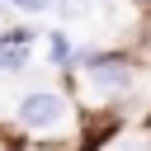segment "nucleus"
Segmentation results:
<instances>
[{"instance_id":"1","label":"nucleus","mask_w":151,"mask_h":151,"mask_svg":"<svg viewBox=\"0 0 151 151\" xmlns=\"http://www.w3.org/2000/svg\"><path fill=\"white\" fill-rule=\"evenodd\" d=\"M71 61L85 66L80 90H85V99H94V104H109V99H118V94L132 90V61L118 57V52H80V57H71Z\"/></svg>"},{"instance_id":"2","label":"nucleus","mask_w":151,"mask_h":151,"mask_svg":"<svg viewBox=\"0 0 151 151\" xmlns=\"http://www.w3.org/2000/svg\"><path fill=\"white\" fill-rule=\"evenodd\" d=\"M71 99L57 94V90H33L19 99L14 109V132H28V137H61L71 127Z\"/></svg>"},{"instance_id":"3","label":"nucleus","mask_w":151,"mask_h":151,"mask_svg":"<svg viewBox=\"0 0 151 151\" xmlns=\"http://www.w3.org/2000/svg\"><path fill=\"white\" fill-rule=\"evenodd\" d=\"M47 57H52V66H71V57H76V52H71V38H66L61 28H57V33H47Z\"/></svg>"},{"instance_id":"4","label":"nucleus","mask_w":151,"mask_h":151,"mask_svg":"<svg viewBox=\"0 0 151 151\" xmlns=\"http://www.w3.org/2000/svg\"><path fill=\"white\" fill-rule=\"evenodd\" d=\"M28 66V47L24 42H5L0 47V71H24Z\"/></svg>"},{"instance_id":"5","label":"nucleus","mask_w":151,"mask_h":151,"mask_svg":"<svg viewBox=\"0 0 151 151\" xmlns=\"http://www.w3.org/2000/svg\"><path fill=\"white\" fill-rule=\"evenodd\" d=\"M57 14H66V19H85V14H90V0H57Z\"/></svg>"},{"instance_id":"6","label":"nucleus","mask_w":151,"mask_h":151,"mask_svg":"<svg viewBox=\"0 0 151 151\" xmlns=\"http://www.w3.org/2000/svg\"><path fill=\"white\" fill-rule=\"evenodd\" d=\"M0 151H28V146L19 142V132H14V127H0Z\"/></svg>"},{"instance_id":"7","label":"nucleus","mask_w":151,"mask_h":151,"mask_svg":"<svg viewBox=\"0 0 151 151\" xmlns=\"http://www.w3.org/2000/svg\"><path fill=\"white\" fill-rule=\"evenodd\" d=\"M9 5H19V9H28V14H38V9L47 5V0H9Z\"/></svg>"},{"instance_id":"8","label":"nucleus","mask_w":151,"mask_h":151,"mask_svg":"<svg viewBox=\"0 0 151 151\" xmlns=\"http://www.w3.org/2000/svg\"><path fill=\"white\" fill-rule=\"evenodd\" d=\"M0 19H5V5H0Z\"/></svg>"},{"instance_id":"9","label":"nucleus","mask_w":151,"mask_h":151,"mask_svg":"<svg viewBox=\"0 0 151 151\" xmlns=\"http://www.w3.org/2000/svg\"><path fill=\"white\" fill-rule=\"evenodd\" d=\"M137 5H151V0H137Z\"/></svg>"}]
</instances>
